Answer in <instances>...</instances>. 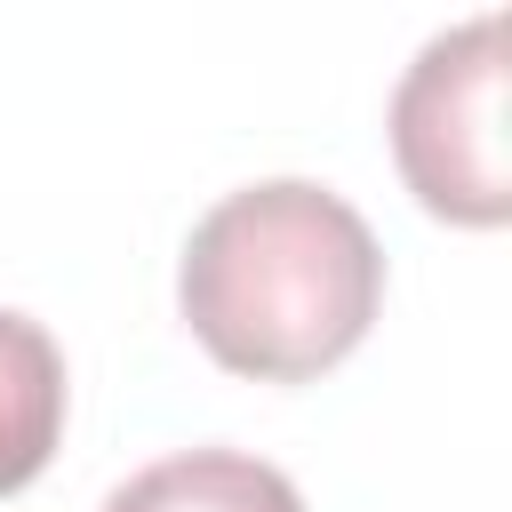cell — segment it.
Here are the masks:
<instances>
[{
    "instance_id": "4",
    "label": "cell",
    "mask_w": 512,
    "mask_h": 512,
    "mask_svg": "<svg viewBox=\"0 0 512 512\" xmlns=\"http://www.w3.org/2000/svg\"><path fill=\"white\" fill-rule=\"evenodd\" d=\"M104 512H304L296 480L240 448H184L104 496Z\"/></svg>"
},
{
    "instance_id": "2",
    "label": "cell",
    "mask_w": 512,
    "mask_h": 512,
    "mask_svg": "<svg viewBox=\"0 0 512 512\" xmlns=\"http://www.w3.org/2000/svg\"><path fill=\"white\" fill-rule=\"evenodd\" d=\"M392 160L408 192L472 232L512 216L504 160V16H472L424 40V56L392 88Z\"/></svg>"
},
{
    "instance_id": "3",
    "label": "cell",
    "mask_w": 512,
    "mask_h": 512,
    "mask_svg": "<svg viewBox=\"0 0 512 512\" xmlns=\"http://www.w3.org/2000/svg\"><path fill=\"white\" fill-rule=\"evenodd\" d=\"M64 440V352L40 320L0 312V496L32 488Z\"/></svg>"
},
{
    "instance_id": "1",
    "label": "cell",
    "mask_w": 512,
    "mask_h": 512,
    "mask_svg": "<svg viewBox=\"0 0 512 512\" xmlns=\"http://www.w3.org/2000/svg\"><path fill=\"white\" fill-rule=\"evenodd\" d=\"M176 304L232 376L304 384L368 336L384 304V248L328 184H240L192 224Z\"/></svg>"
}]
</instances>
